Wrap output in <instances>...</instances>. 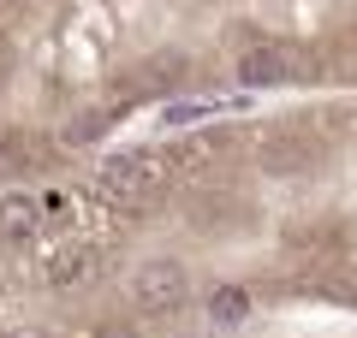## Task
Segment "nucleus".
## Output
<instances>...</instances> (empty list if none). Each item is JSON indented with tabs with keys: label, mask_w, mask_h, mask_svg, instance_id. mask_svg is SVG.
<instances>
[{
	"label": "nucleus",
	"mask_w": 357,
	"mask_h": 338,
	"mask_svg": "<svg viewBox=\"0 0 357 338\" xmlns=\"http://www.w3.org/2000/svg\"><path fill=\"white\" fill-rule=\"evenodd\" d=\"M357 321V95L274 101L0 178V338Z\"/></svg>",
	"instance_id": "obj_1"
},
{
	"label": "nucleus",
	"mask_w": 357,
	"mask_h": 338,
	"mask_svg": "<svg viewBox=\"0 0 357 338\" xmlns=\"http://www.w3.org/2000/svg\"><path fill=\"white\" fill-rule=\"evenodd\" d=\"M232 95H357V0H0V178Z\"/></svg>",
	"instance_id": "obj_2"
}]
</instances>
